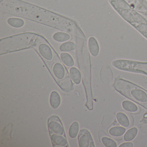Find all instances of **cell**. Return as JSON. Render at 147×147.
I'll return each mask as SVG.
<instances>
[{
  "label": "cell",
  "mask_w": 147,
  "mask_h": 147,
  "mask_svg": "<svg viewBox=\"0 0 147 147\" xmlns=\"http://www.w3.org/2000/svg\"><path fill=\"white\" fill-rule=\"evenodd\" d=\"M79 124L78 122H74L70 125L69 130V135L71 138H75L78 135Z\"/></svg>",
  "instance_id": "ffe728a7"
},
{
  "label": "cell",
  "mask_w": 147,
  "mask_h": 147,
  "mask_svg": "<svg viewBox=\"0 0 147 147\" xmlns=\"http://www.w3.org/2000/svg\"><path fill=\"white\" fill-rule=\"evenodd\" d=\"M116 118L119 123L125 128L129 127L130 124L129 118L125 113L123 112H118L116 115Z\"/></svg>",
  "instance_id": "8fae6325"
},
{
  "label": "cell",
  "mask_w": 147,
  "mask_h": 147,
  "mask_svg": "<svg viewBox=\"0 0 147 147\" xmlns=\"http://www.w3.org/2000/svg\"><path fill=\"white\" fill-rule=\"evenodd\" d=\"M41 37L34 33H25L14 35L0 40V49L2 53L25 49L35 45Z\"/></svg>",
  "instance_id": "3957f363"
},
{
  "label": "cell",
  "mask_w": 147,
  "mask_h": 147,
  "mask_svg": "<svg viewBox=\"0 0 147 147\" xmlns=\"http://www.w3.org/2000/svg\"><path fill=\"white\" fill-rule=\"evenodd\" d=\"M78 140L80 147H95L94 142L91 133L86 129H82L80 131L78 135Z\"/></svg>",
  "instance_id": "8992f818"
},
{
  "label": "cell",
  "mask_w": 147,
  "mask_h": 147,
  "mask_svg": "<svg viewBox=\"0 0 147 147\" xmlns=\"http://www.w3.org/2000/svg\"><path fill=\"white\" fill-rule=\"evenodd\" d=\"M122 106L125 111L129 112L135 113L138 111L137 106L130 100H124L123 101Z\"/></svg>",
  "instance_id": "5bb4252c"
},
{
  "label": "cell",
  "mask_w": 147,
  "mask_h": 147,
  "mask_svg": "<svg viewBox=\"0 0 147 147\" xmlns=\"http://www.w3.org/2000/svg\"><path fill=\"white\" fill-rule=\"evenodd\" d=\"M48 126L53 147H68L63 125L58 116H51Z\"/></svg>",
  "instance_id": "277c9868"
},
{
  "label": "cell",
  "mask_w": 147,
  "mask_h": 147,
  "mask_svg": "<svg viewBox=\"0 0 147 147\" xmlns=\"http://www.w3.org/2000/svg\"><path fill=\"white\" fill-rule=\"evenodd\" d=\"M133 8L138 12L147 14V1L146 0H134Z\"/></svg>",
  "instance_id": "9c48e42d"
},
{
  "label": "cell",
  "mask_w": 147,
  "mask_h": 147,
  "mask_svg": "<svg viewBox=\"0 0 147 147\" xmlns=\"http://www.w3.org/2000/svg\"><path fill=\"white\" fill-rule=\"evenodd\" d=\"M126 129L123 126H113L109 130V134L114 137H119L123 136L125 133Z\"/></svg>",
  "instance_id": "7c38bea8"
},
{
  "label": "cell",
  "mask_w": 147,
  "mask_h": 147,
  "mask_svg": "<svg viewBox=\"0 0 147 147\" xmlns=\"http://www.w3.org/2000/svg\"><path fill=\"white\" fill-rule=\"evenodd\" d=\"M103 144L107 147H117V144L116 142L113 139L108 137H104L101 139Z\"/></svg>",
  "instance_id": "44dd1931"
},
{
  "label": "cell",
  "mask_w": 147,
  "mask_h": 147,
  "mask_svg": "<svg viewBox=\"0 0 147 147\" xmlns=\"http://www.w3.org/2000/svg\"><path fill=\"white\" fill-rule=\"evenodd\" d=\"M38 51L42 56L47 61H51L53 58V54L50 47L45 44H41L38 47Z\"/></svg>",
  "instance_id": "ba28073f"
},
{
  "label": "cell",
  "mask_w": 147,
  "mask_h": 147,
  "mask_svg": "<svg viewBox=\"0 0 147 147\" xmlns=\"http://www.w3.org/2000/svg\"><path fill=\"white\" fill-rule=\"evenodd\" d=\"M1 12L44 24L74 35L82 33L74 22L61 15L19 0H0Z\"/></svg>",
  "instance_id": "6da1fadb"
},
{
  "label": "cell",
  "mask_w": 147,
  "mask_h": 147,
  "mask_svg": "<svg viewBox=\"0 0 147 147\" xmlns=\"http://www.w3.org/2000/svg\"><path fill=\"white\" fill-rule=\"evenodd\" d=\"M138 130L136 127H132L128 129L124 135V140L125 142H131L136 136Z\"/></svg>",
  "instance_id": "4fadbf2b"
},
{
  "label": "cell",
  "mask_w": 147,
  "mask_h": 147,
  "mask_svg": "<svg viewBox=\"0 0 147 147\" xmlns=\"http://www.w3.org/2000/svg\"><path fill=\"white\" fill-rule=\"evenodd\" d=\"M113 87L120 94L147 110V90L122 78L115 80Z\"/></svg>",
  "instance_id": "7a4b0ae2"
},
{
  "label": "cell",
  "mask_w": 147,
  "mask_h": 147,
  "mask_svg": "<svg viewBox=\"0 0 147 147\" xmlns=\"http://www.w3.org/2000/svg\"><path fill=\"white\" fill-rule=\"evenodd\" d=\"M76 45L71 42H67L62 44L60 46V50L63 52L72 51L76 48Z\"/></svg>",
  "instance_id": "d6986e66"
},
{
  "label": "cell",
  "mask_w": 147,
  "mask_h": 147,
  "mask_svg": "<svg viewBox=\"0 0 147 147\" xmlns=\"http://www.w3.org/2000/svg\"><path fill=\"white\" fill-rule=\"evenodd\" d=\"M112 65L122 71L147 76V62L118 59L113 61Z\"/></svg>",
  "instance_id": "5b68a950"
},
{
  "label": "cell",
  "mask_w": 147,
  "mask_h": 147,
  "mask_svg": "<svg viewBox=\"0 0 147 147\" xmlns=\"http://www.w3.org/2000/svg\"><path fill=\"white\" fill-rule=\"evenodd\" d=\"M61 58L63 62L68 67H73L74 64V59L68 53H61Z\"/></svg>",
  "instance_id": "e0dca14e"
},
{
  "label": "cell",
  "mask_w": 147,
  "mask_h": 147,
  "mask_svg": "<svg viewBox=\"0 0 147 147\" xmlns=\"http://www.w3.org/2000/svg\"><path fill=\"white\" fill-rule=\"evenodd\" d=\"M7 22L11 26L15 28L22 27L25 24L23 20L18 18H10L7 20Z\"/></svg>",
  "instance_id": "2e32d148"
},
{
  "label": "cell",
  "mask_w": 147,
  "mask_h": 147,
  "mask_svg": "<svg viewBox=\"0 0 147 147\" xmlns=\"http://www.w3.org/2000/svg\"><path fill=\"white\" fill-rule=\"evenodd\" d=\"M69 74L72 80L76 84L80 83L81 76L80 71L75 67H72L69 70Z\"/></svg>",
  "instance_id": "9a60e30c"
},
{
  "label": "cell",
  "mask_w": 147,
  "mask_h": 147,
  "mask_svg": "<svg viewBox=\"0 0 147 147\" xmlns=\"http://www.w3.org/2000/svg\"><path fill=\"white\" fill-rule=\"evenodd\" d=\"M53 38L58 42H64L70 38V36L67 33L63 32H57L53 36Z\"/></svg>",
  "instance_id": "ac0fdd59"
},
{
  "label": "cell",
  "mask_w": 147,
  "mask_h": 147,
  "mask_svg": "<svg viewBox=\"0 0 147 147\" xmlns=\"http://www.w3.org/2000/svg\"><path fill=\"white\" fill-rule=\"evenodd\" d=\"M61 98L60 94L56 91H53L51 94L50 103L51 106L54 109L58 108L61 104Z\"/></svg>",
  "instance_id": "30bf717a"
},
{
  "label": "cell",
  "mask_w": 147,
  "mask_h": 147,
  "mask_svg": "<svg viewBox=\"0 0 147 147\" xmlns=\"http://www.w3.org/2000/svg\"><path fill=\"white\" fill-rule=\"evenodd\" d=\"M88 47L90 54L93 57H97L100 51L99 45L97 39L93 37L89 38L88 41Z\"/></svg>",
  "instance_id": "52a82bcc"
},
{
  "label": "cell",
  "mask_w": 147,
  "mask_h": 147,
  "mask_svg": "<svg viewBox=\"0 0 147 147\" xmlns=\"http://www.w3.org/2000/svg\"><path fill=\"white\" fill-rule=\"evenodd\" d=\"M134 146L133 144L131 142H125L120 144L119 147H132Z\"/></svg>",
  "instance_id": "7402d4cb"
}]
</instances>
